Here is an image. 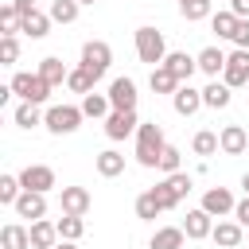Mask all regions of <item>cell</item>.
<instances>
[{"mask_svg": "<svg viewBox=\"0 0 249 249\" xmlns=\"http://www.w3.org/2000/svg\"><path fill=\"white\" fill-rule=\"evenodd\" d=\"M163 148H167V140H163V128L156 121H148V124L136 128V163L140 167H160Z\"/></svg>", "mask_w": 249, "mask_h": 249, "instance_id": "6da1fadb", "label": "cell"}, {"mask_svg": "<svg viewBox=\"0 0 249 249\" xmlns=\"http://www.w3.org/2000/svg\"><path fill=\"white\" fill-rule=\"evenodd\" d=\"M136 54H140V62H148V66H160V62L167 58L163 31H156V27H136Z\"/></svg>", "mask_w": 249, "mask_h": 249, "instance_id": "7a4b0ae2", "label": "cell"}, {"mask_svg": "<svg viewBox=\"0 0 249 249\" xmlns=\"http://www.w3.org/2000/svg\"><path fill=\"white\" fill-rule=\"evenodd\" d=\"M8 86H12V93H19L23 101H35V105H43V101L51 97V89H54L43 74H16Z\"/></svg>", "mask_w": 249, "mask_h": 249, "instance_id": "3957f363", "label": "cell"}, {"mask_svg": "<svg viewBox=\"0 0 249 249\" xmlns=\"http://www.w3.org/2000/svg\"><path fill=\"white\" fill-rule=\"evenodd\" d=\"M82 105H51L47 109V117H43V124L54 132V136H66V132H74L78 124H82Z\"/></svg>", "mask_w": 249, "mask_h": 249, "instance_id": "277c9868", "label": "cell"}, {"mask_svg": "<svg viewBox=\"0 0 249 249\" xmlns=\"http://www.w3.org/2000/svg\"><path fill=\"white\" fill-rule=\"evenodd\" d=\"M109 62H113V47L105 43V39H89V43H82V66L86 70H93L97 78L109 70Z\"/></svg>", "mask_w": 249, "mask_h": 249, "instance_id": "5b68a950", "label": "cell"}, {"mask_svg": "<svg viewBox=\"0 0 249 249\" xmlns=\"http://www.w3.org/2000/svg\"><path fill=\"white\" fill-rule=\"evenodd\" d=\"M136 128H140L136 109H113V113L105 117V136H109V140H124V136H132Z\"/></svg>", "mask_w": 249, "mask_h": 249, "instance_id": "8992f818", "label": "cell"}, {"mask_svg": "<svg viewBox=\"0 0 249 249\" xmlns=\"http://www.w3.org/2000/svg\"><path fill=\"white\" fill-rule=\"evenodd\" d=\"M222 82H226L230 89H237V86H245V82H249V51H245V47L230 51L226 70H222Z\"/></svg>", "mask_w": 249, "mask_h": 249, "instance_id": "52a82bcc", "label": "cell"}, {"mask_svg": "<svg viewBox=\"0 0 249 249\" xmlns=\"http://www.w3.org/2000/svg\"><path fill=\"white\" fill-rule=\"evenodd\" d=\"M19 183H23V191H51L54 187V167H47V163H27L23 171H19Z\"/></svg>", "mask_w": 249, "mask_h": 249, "instance_id": "ba28073f", "label": "cell"}, {"mask_svg": "<svg viewBox=\"0 0 249 249\" xmlns=\"http://www.w3.org/2000/svg\"><path fill=\"white\" fill-rule=\"evenodd\" d=\"M171 105H175L179 117H195V113L202 109V89H195L191 82H183V86L171 93Z\"/></svg>", "mask_w": 249, "mask_h": 249, "instance_id": "9c48e42d", "label": "cell"}, {"mask_svg": "<svg viewBox=\"0 0 249 249\" xmlns=\"http://www.w3.org/2000/svg\"><path fill=\"white\" fill-rule=\"evenodd\" d=\"M58 206H62V214H82V218H86V210L93 206V198H89L86 187H62Z\"/></svg>", "mask_w": 249, "mask_h": 249, "instance_id": "30bf717a", "label": "cell"}, {"mask_svg": "<svg viewBox=\"0 0 249 249\" xmlns=\"http://www.w3.org/2000/svg\"><path fill=\"white\" fill-rule=\"evenodd\" d=\"M233 195L226 191V187H210L206 195H202V210L206 214H214V218H226V214H233Z\"/></svg>", "mask_w": 249, "mask_h": 249, "instance_id": "8fae6325", "label": "cell"}, {"mask_svg": "<svg viewBox=\"0 0 249 249\" xmlns=\"http://www.w3.org/2000/svg\"><path fill=\"white\" fill-rule=\"evenodd\" d=\"M16 214H19V218H31V222L47 218V195H43V191H23V195L16 198Z\"/></svg>", "mask_w": 249, "mask_h": 249, "instance_id": "7c38bea8", "label": "cell"}, {"mask_svg": "<svg viewBox=\"0 0 249 249\" xmlns=\"http://www.w3.org/2000/svg\"><path fill=\"white\" fill-rule=\"evenodd\" d=\"M109 101H113V109H136V82L132 78H113L109 82Z\"/></svg>", "mask_w": 249, "mask_h": 249, "instance_id": "4fadbf2b", "label": "cell"}, {"mask_svg": "<svg viewBox=\"0 0 249 249\" xmlns=\"http://www.w3.org/2000/svg\"><path fill=\"white\" fill-rule=\"evenodd\" d=\"M183 230H187L191 241H202V237H210V230H214V214H206L202 206H198V210H187Z\"/></svg>", "mask_w": 249, "mask_h": 249, "instance_id": "5bb4252c", "label": "cell"}, {"mask_svg": "<svg viewBox=\"0 0 249 249\" xmlns=\"http://www.w3.org/2000/svg\"><path fill=\"white\" fill-rule=\"evenodd\" d=\"M218 144H222L226 156H241V152L249 148V132H245L241 124H226V128L218 132Z\"/></svg>", "mask_w": 249, "mask_h": 249, "instance_id": "9a60e30c", "label": "cell"}, {"mask_svg": "<svg viewBox=\"0 0 249 249\" xmlns=\"http://www.w3.org/2000/svg\"><path fill=\"white\" fill-rule=\"evenodd\" d=\"M195 58H198V70H202L206 78H218V74L226 70V58H230V54H226L222 47H202Z\"/></svg>", "mask_w": 249, "mask_h": 249, "instance_id": "2e32d148", "label": "cell"}, {"mask_svg": "<svg viewBox=\"0 0 249 249\" xmlns=\"http://www.w3.org/2000/svg\"><path fill=\"white\" fill-rule=\"evenodd\" d=\"M163 66L179 78V82H191V74L198 70V58H191L187 51H167V58H163Z\"/></svg>", "mask_w": 249, "mask_h": 249, "instance_id": "e0dca14e", "label": "cell"}, {"mask_svg": "<svg viewBox=\"0 0 249 249\" xmlns=\"http://www.w3.org/2000/svg\"><path fill=\"white\" fill-rule=\"evenodd\" d=\"M210 237H214V245H222V249H237V245H241V222H237V218H233V222H214Z\"/></svg>", "mask_w": 249, "mask_h": 249, "instance_id": "ac0fdd59", "label": "cell"}, {"mask_svg": "<svg viewBox=\"0 0 249 249\" xmlns=\"http://www.w3.org/2000/svg\"><path fill=\"white\" fill-rule=\"evenodd\" d=\"M183 241H187V230L183 226H163V230L152 233L148 249H183Z\"/></svg>", "mask_w": 249, "mask_h": 249, "instance_id": "d6986e66", "label": "cell"}, {"mask_svg": "<svg viewBox=\"0 0 249 249\" xmlns=\"http://www.w3.org/2000/svg\"><path fill=\"white\" fill-rule=\"evenodd\" d=\"M54 241H58V226L54 222H47V218L31 222V249H54Z\"/></svg>", "mask_w": 249, "mask_h": 249, "instance_id": "ffe728a7", "label": "cell"}, {"mask_svg": "<svg viewBox=\"0 0 249 249\" xmlns=\"http://www.w3.org/2000/svg\"><path fill=\"white\" fill-rule=\"evenodd\" d=\"M0 245L4 249H31V230H23L19 222H8L0 230Z\"/></svg>", "mask_w": 249, "mask_h": 249, "instance_id": "44dd1931", "label": "cell"}, {"mask_svg": "<svg viewBox=\"0 0 249 249\" xmlns=\"http://www.w3.org/2000/svg\"><path fill=\"white\" fill-rule=\"evenodd\" d=\"M51 23H54V19H51V12H39V8H35L31 16H23L19 31H23V35H31V39H43V35L51 31Z\"/></svg>", "mask_w": 249, "mask_h": 249, "instance_id": "7402d4cb", "label": "cell"}, {"mask_svg": "<svg viewBox=\"0 0 249 249\" xmlns=\"http://www.w3.org/2000/svg\"><path fill=\"white\" fill-rule=\"evenodd\" d=\"M148 86H152V93H175L183 82H179V78H175V74H171V70L160 62V66H152V78H148Z\"/></svg>", "mask_w": 249, "mask_h": 249, "instance_id": "603a6c76", "label": "cell"}, {"mask_svg": "<svg viewBox=\"0 0 249 249\" xmlns=\"http://www.w3.org/2000/svg\"><path fill=\"white\" fill-rule=\"evenodd\" d=\"M230 97H233V89H230L226 82H218V78L202 89V105H206V109H226V105H230Z\"/></svg>", "mask_w": 249, "mask_h": 249, "instance_id": "cb8c5ba5", "label": "cell"}, {"mask_svg": "<svg viewBox=\"0 0 249 249\" xmlns=\"http://www.w3.org/2000/svg\"><path fill=\"white\" fill-rule=\"evenodd\" d=\"M121 171H124V156H121V152H113V148L97 152V175H105V179H117Z\"/></svg>", "mask_w": 249, "mask_h": 249, "instance_id": "d4e9b609", "label": "cell"}, {"mask_svg": "<svg viewBox=\"0 0 249 249\" xmlns=\"http://www.w3.org/2000/svg\"><path fill=\"white\" fill-rule=\"evenodd\" d=\"M66 86H70L74 93H82V97H86V93H93L97 74H93V70H86V66H74V70H70V78H66Z\"/></svg>", "mask_w": 249, "mask_h": 249, "instance_id": "484cf974", "label": "cell"}, {"mask_svg": "<svg viewBox=\"0 0 249 249\" xmlns=\"http://www.w3.org/2000/svg\"><path fill=\"white\" fill-rule=\"evenodd\" d=\"M82 113L93 117V121H97V117H109V113H113L109 93H86V97H82Z\"/></svg>", "mask_w": 249, "mask_h": 249, "instance_id": "4316f807", "label": "cell"}, {"mask_svg": "<svg viewBox=\"0 0 249 249\" xmlns=\"http://www.w3.org/2000/svg\"><path fill=\"white\" fill-rule=\"evenodd\" d=\"M237 23H241V16H233V12H214V16H210V27H214L218 39H233Z\"/></svg>", "mask_w": 249, "mask_h": 249, "instance_id": "83f0119b", "label": "cell"}, {"mask_svg": "<svg viewBox=\"0 0 249 249\" xmlns=\"http://www.w3.org/2000/svg\"><path fill=\"white\" fill-rule=\"evenodd\" d=\"M39 74H43L51 86H62V82L70 78V70H66V66H62V58H54V54H47V58L39 62Z\"/></svg>", "mask_w": 249, "mask_h": 249, "instance_id": "f1b7e54d", "label": "cell"}, {"mask_svg": "<svg viewBox=\"0 0 249 249\" xmlns=\"http://www.w3.org/2000/svg\"><path fill=\"white\" fill-rule=\"evenodd\" d=\"M54 226H58V237H66V241H78V237L86 233V222H82V214H62Z\"/></svg>", "mask_w": 249, "mask_h": 249, "instance_id": "f546056e", "label": "cell"}, {"mask_svg": "<svg viewBox=\"0 0 249 249\" xmlns=\"http://www.w3.org/2000/svg\"><path fill=\"white\" fill-rule=\"evenodd\" d=\"M12 117H16V124H19V128H35V124H43V117H47V113H39V105H35V101H23Z\"/></svg>", "mask_w": 249, "mask_h": 249, "instance_id": "4dcf8cb0", "label": "cell"}, {"mask_svg": "<svg viewBox=\"0 0 249 249\" xmlns=\"http://www.w3.org/2000/svg\"><path fill=\"white\" fill-rule=\"evenodd\" d=\"M191 148H195V156H214V152H222V144H218V132H210V128L195 132Z\"/></svg>", "mask_w": 249, "mask_h": 249, "instance_id": "1f68e13d", "label": "cell"}, {"mask_svg": "<svg viewBox=\"0 0 249 249\" xmlns=\"http://www.w3.org/2000/svg\"><path fill=\"white\" fill-rule=\"evenodd\" d=\"M78 0H51V19L54 23H74L78 19Z\"/></svg>", "mask_w": 249, "mask_h": 249, "instance_id": "d6a6232c", "label": "cell"}, {"mask_svg": "<svg viewBox=\"0 0 249 249\" xmlns=\"http://www.w3.org/2000/svg\"><path fill=\"white\" fill-rule=\"evenodd\" d=\"M23 195V183L19 175H0V202L4 206H16V198Z\"/></svg>", "mask_w": 249, "mask_h": 249, "instance_id": "836d02e7", "label": "cell"}, {"mask_svg": "<svg viewBox=\"0 0 249 249\" xmlns=\"http://www.w3.org/2000/svg\"><path fill=\"white\" fill-rule=\"evenodd\" d=\"M163 206H160V198H156V191H144L140 198H136V218H144V222H152L156 214H160Z\"/></svg>", "mask_w": 249, "mask_h": 249, "instance_id": "e575fe53", "label": "cell"}, {"mask_svg": "<svg viewBox=\"0 0 249 249\" xmlns=\"http://www.w3.org/2000/svg\"><path fill=\"white\" fill-rule=\"evenodd\" d=\"M19 23H23V16L16 12V4H4V8H0V27H4V35H16Z\"/></svg>", "mask_w": 249, "mask_h": 249, "instance_id": "d590c367", "label": "cell"}, {"mask_svg": "<svg viewBox=\"0 0 249 249\" xmlns=\"http://www.w3.org/2000/svg\"><path fill=\"white\" fill-rule=\"evenodd\" d=\"M179 163H183V152L167 144V148H163V156H160V171H163V175H175V171H183Z\"/></svg>", "mask_w": 249, "mask_h": 249, "instance_id": "8d00e7d4", "label": "cell"}, {"mask_svg": "<svg viewBox=\"0 0 249 249\" xmlns=\"http://www.w3.org/2000/svg\"><path fill=\"white\" fill-rule=\"evenodd\" d=\"M163 183H167V187H171V195H175V198H179V202H183V198H187V195H191V175H187V171H175V175H167V179H163Z\"/></svg>", "mask_w": 249, "mask_h": 249, "instance_id": "74e56055", "label": "cell"}, {"mask_svg": "<svg viewBox=\"0 0 249 249\" xmlns=\"http://www.w3.org/2000/svg\"><path fill=\"white\" fill-rule=\"evenodd\" d=\"M179 12L187 19H206L210 16V0H179Z\"/></svg>", "mask_w": 249, "mask_h": 249, "instance_id": "f35d334b", "label": "cell"}, {"mask_svg": "<svg viewBox=\"0 0 249 249\" xmlns=\"http://www.w3.org/2000/svg\"><path fill=\"white\" fill-rule=\"evenodd\" d=\"M16 58H19V43H16V35H4V39H0V62L12 66Z\"/></svg>", "mask_w": 249, "mask_h": 249, "instance_id": "ab89813d", "label": "cell"}, {"mask_svg": "<svg viewBox=\"0 0 249 249\" xmlns=\"http://www.w3.org/2000/svg\"><path fill=\"white\" fill-rule=\"evenodd\" d=\"M152 191H156V198H160V206H163V210H171V206H179V198L171 195V187H167V183H156Z\"/></svg>", "mask_w": 249, "mask_h": 249, "instance_id": "60d3db41", "label": "cell"}, {"mask_svg": "<svg viewBox=\"0 0 249 249\" xmlns=\"http://www.w3.org/2000/svg\"><path fill=\"white\" fill-rule=\"evenodd\" d=\"M230 43L249 51V19H241V23H237V31H233V39H230Z\"/></svg>", "mask_w": 249, "mask_h": 249, "instance_id": "b9f144b4", "label": "cell"}, {"mask_svg": "<svg viewBox=\"0 0 249 249\" xmlns=\"http://www.w3.org/2000/svg\"><path fill=\"white\" fill-rule=\"evenodd\" d=\"M233 218H237L241 226H249V195H245V198H241V202L233 206Z\"/></svg>", "mask_w": 249, "mask_h": 249, "instance_id": "7bdbcfd3", "label": "cell"}, {"mask_svg": "<svg viewBox=\"0 0 249 249\" xmlns=\"http://www.w3.org/2000/svg\"><path fill=\"white\" fill-rule=\"evenodd\" d=\"M230 12L241 16V19H249V0H230Z\"/></svg>", "mask_w": 249, "mask_h": 249, "instance_id": "ee69618b", "label": "cell"}, {"mask_svg": "<svg viewBox=\"0 0 249 249\" xmlns=\"http://www.w3.org/2000/svg\"><path fill=\"white\" fill-rule=\"evenodd\" d=\"M12 4H16L19 16H31V12H35V0H12Z\"/></svg>", "mask_w": 249, "mask_h": 249, "instance_id": "f6af8a7d", "label": "cell"}, {"mask_svg": "<svg viewBox=\"0 0 249 249\" xmlns=\"http://www.w3.org/2000/svg\"><path fill=\"white\" fill-rule=\"evenodd\" d=\"M54 249H78V241H66V237H58V241H54Z\"/></svg>", "mask_w": 249, "mask_h": 249, "instance_id": "bcb514c9", "label": "cell"}, {"mask_svg": "<svg viewBox=\"0 0 249 249\" xmlns=\"http://www.w3.org/2000/svg\"><path fill=\"white\" fill-rule=\"evenodd\" d=\"M241 191H245V195H249V171H245V175H241Z\"/></svg>", "mask_w": 249, "mask_h": 249, "instance_id": "7dc6e473", "label": "cell"}, {"mask_svg": "<svg viewBox=\"0 0 249 249\" xmlns=\"http://www.w3.org/2000/svg\"><path fill=\"white\" fill-rule=\"evenodd\" d=\"M78 4H97V0H78Z\"/></svg>", "mask_w": 249, "mask_h": 249, "instance_id": "c3c4849f", "label": "cell"}]
</instances>
